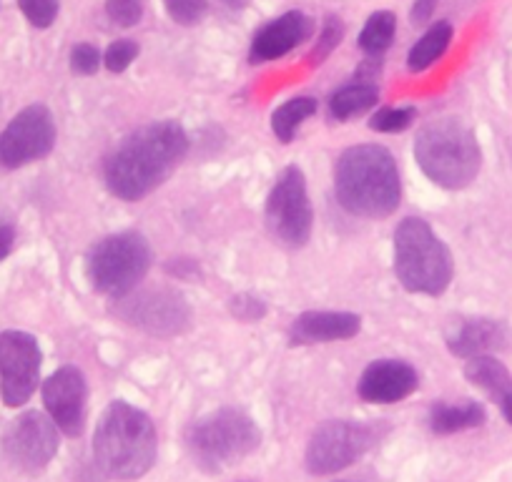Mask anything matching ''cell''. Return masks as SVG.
Instances as JSON below:
<instances>
[{"label": "cell", "mask_w": 512, "mask_h": 482, "mask_svg": "<svg viewBox=\"0 0 512 482\" xmlns=\"http://www.w3.org/2000/svg\"><path fill=\"white\" fill-rule=\"evenodd\" d=\"M465 377L500 407L502 417L512 425V375L500 359L492 354L467 359Z\"/></svg>", "instance_id": "obj_19"}, {"label": "cell", "mask_w": 512, "mask_h": 482, "mask_svg": "<svg viewBox=\"0 0 512 482\" xmlns=\"http://www.w3.org/2000/svg\"><path fill=\"white\" fill-rule=\"evenodd\" d=\"M164 8L179 26H196L209 11V0H164Z\"/></svg>", "instance_id": "obj_27"}, {"label": "cell", "mask_w": 512, "mask_h": 482, "mask_svg": "<svg viewBox=\"0 0 512 482\" xmlns=\"http://www.w3.org/2000/svg\"><path fill=\"white\" fill-rule=\"evenodd\" d=\"M395 274L412 294L440 297L455 277L445 241L420 216H407L395 231Z\"/></svg>", "instance_id": "obj_5"}, {"label": "cell", "mask_w": 512, "mask_h": 482, "mask_svg": "<svg viewBox=\"0 0 512 482\" xmlns=\"http://www.w3.org/2000/svg\"><path fill=\"white\" fill-rule=\"evenodd\" d=\"M437 8V0H415V6H412V13H410V21L415 23V26H422V23H427L432 18V13H435Z\"/></svg>", "instance_id": "obj_33"}, {"label": "cell", "mask_w": 512, "mask_h": 482, "mask_svg": "<svg viewBox=\"0 0 512 482\" xmlns=\"http://www.w3.org/2000/svg\"><path fill=\"white\" fill-rule=\"evenodd\" d=\"M259 445H262V432L256 422L234 407H221L201 417L186 435L191 457L206 472H221L239 465L251 452L259 450Z\"/></svg>", "instance_id": "obj_6"}, {"label": "cell", "mask_w": 512, "mask_h": 482, "mask_svg": "<svg viewBox=\"0 0 512 482\" xmlns=\"http://www.w3.org/2000/svg\"><path fill=\"white\" fill-rule=\"evenodd\" d=\"M56 121L43 103H33L18 111L0 131V166L23 169L46 159L56 146Z\"/></svg>", "instance_id": "obj_11"}, {"label": "cell", "mask_w": 512, "mask_h": 482, "mask_svg": "<svg viewBox=\"0 0 512 482\" xmlns=\"http://www.w3.org/2000/svg\"><path fill=\"white\" fill-rule=\"evenodd\" d=\"M189 151V136L179 121H154L128 134L103 161L106 189L121 201H141L159 189Z\"/></svg>", "instance_id": "obj_1"}, {"label": "cell", "mask_w": 512, "mask_h": 482, "mask_svg": "<svg viewBox=\"0 0 512 482\" xmlns=\"http://www.w3.org/2000/svg\"><path fill=\"white\" fill-rule=\"evenodd\" d=\"M13 244H16V229L8 224H0V262L13 252Z\"/></svg>", "instance_id": "obj_34"}, {"label": "cell", "mask_w": 512, "mask_h": 482, "mask_svg": "<svg viewBox=\"0 0 512 482\" xmlns=\"http://www.w3.org/2000/svg\"><path fill=\"white\" fill-rule=\"evenodd\" d=\"M151 267L149 241L136 231L111 234L93 244L86 257V274L98 294L118 299L134 292Z\"/></svg>", "instance_id": "obj_7"}, {"label": "cell", "mask_w": 512, "mask_h": 482, "mask_svg": "<svg viewBox=\"0 0 512 482\" xmlns=\"http://www.w3.org/2000/svg\"><path fill=\"white\" fill-rule=\"evenodd\" d=\"M314 113H317V101H314V98H289L287 103H282V106L272 113L274 136H277L282 144H292L304 121H307L309 116H314Z\"/></svg>", "instance_id": "obj_23"}, {"label": "cell", "mask_w": 512, "mask_h": 482, "mask_svg": "<svg viewBox=\"0 0 512 482\" xmlns=\"http://www.w3.org/2000/svg\"><path fill=\"white\" fill-rule=\"evenodd\" d=\"M18 6L33 28H51L58 18L61 0H18Z\"/></svg>", "instance_id": "obj_28"}, {"label": "cell", "mask_w": 512, "mask_h": 482, "mask_svg": "<svg viewBox=\"0 0 512 482\" xmlns=\"http://www.w3.org/2000/svg\"><path fill=\"white\" fill-rule=\"evenodd\" d=\"M417 118V108H379L372 118H369V129L379 131V134H400V131L410 129L412 121Z\"/></svg>", "instance_id": "obj_25"}, {"label": "cell", "mask_w": 512, "mask_h": 482, "mask_svg": "<svg viewBox=\"0 0 512 482\" xmlns=\"http://www.w3.org/2000/svg\"><path fill=\"white\" fill-rule=\"evenodd\" d=\"M267 226L289 249H302L312 236L314 211L302 169L287 166L267 196Z\"/></svg>", "instance_id": "obj_10"}, {"label": "cell", "mask_w": 512, "mask_h": 482, "mask_svg": "<svg viewBox=\"0 0 512 482\" xmlns=\"http://www.w3.org/2000/svg\"><path fill=\"white\" fill-rule=\"evenodd\" d=\"M43 352L33 334L0 332V397L8 407H23L41 382Z\"/></svg>", "instance_id": "obj_12"}, {"label": "cell", "mask_w": 512, "mask_h": 482, "mask_svg": "<svg viewBox=\"0 0 512 482\" xmlns=\"http://www.w3.org/2000/svg\"><path fill=\"white\" fill-rule=\"evenodd\" d=\"M136 58H139V43L131 41V38H121V41L111 43V46L106 48L103 66L111 73H123Z\"/></svg>", "instance_id": "obj_29"}, {"label": "cell", "mask_w": 512, "mask_h": 482, "mask_svg": "<svg viewBox=\"0 0 512 482\" xmlns=\"http://www.w3.org/2000/svg\"><path fill=\"white\" fill-rule=\"evenodd\" d=\"M507 344H510V329H507V324L487 317L465 319L447 337V349L460 359L502 352V349H507Z\"/></svg>", "instance_id": "obj_17"}, {"label": "cell", "mask_w": 512, "mask_h": 482, "mask_svg": "<svg viewBox=\"0 0 512 482\" xmlns=\"http://www.w3.org/2000/svg\"><path fill=\"white\" fill-rule=\"evenodd\" d=\"M420 385L415 367L402 359H377L359 377V397L372 405H395L407 400Z\"/></svg>", "instance_id": "obj_15"}, {"label": "cell", "mask_w": 512, "mask_h": 482, "mask_svg": "<svg viewBox=\"0 0 512 482\" xmlns=\"http://www.w3.org/2000/svg\"><path fill=\"white\" fill-rule=\"evenodd\" d=\"M113 314L128 327H136L151 337H176L191 324V307L184 294L171 287H149L113 299Z\"/></svg>", "instance_id": "obj_8"}, {"label": "cell", "mask_w": 512, "mask_h": 482, "mask_svg": "<svg viewBox=\"0 0 512 482\" xmlns=\"http://www.w3.org/2000/svg\"><path fill=\"white\" fill-rule=\"evenodd\" d=\"M362 319L352 312H304L289 329L292 344H324L357 337Z\"/></svg>", "instance_id": "obj_18"}, {"label": "cell", "mask_w": 512, "mask_h": 482, "mask_svg": "<svg viewBox=\"0 0 512 482\" xmlns=\"http://www.w3.org/2000/svg\"><path fill=\"white\" fill-rule=\"evenodd\" d=\"M487 415L480 402H437L430 410V427L435 435H455V432L472 430L485 425Z\"/></svg>", "instance_id": "obj_20"}, {"label": "cell", "mask_w": 512, "mask_h": 482, "mask_svg": "<svg viewBox=\"0 0 512 482\" xmlns=\"http://www.w3.org/2000/svg\"><path fill=\"white\" fill-rule=\"evenodd\" d=\"M397 18L390 11H377L367 18L362 33H359V48L369 56H379L395 41Z\"/></svg>", "instance_id": "obj_24"}, {"label": "cell", "mask_w": 512, "mask_h": 482, "mask_svg": "<svg viewBox=\"0 0 512 482\" xmlns=\"http://www.w3.org/2000/svg\"><path fill=\"white\" fill-rule=\"evenodd\" d=\"M43 405L58 430L68 437H78L86 427L88 385L78 367H58L41 387Z\"/></svg>", "instance_id": "obj_14"}, {"label": "cell", "mask_w": 512, "mask_h": 482, "mask_svg": "<svg viewBox=\"0 0 512 482\" xmlns=\"http://www.w3.org/2000/svg\"><path fill=\"white\" fill-rule=\"evenodd\" d=\"M312 36V18L302 11H289L284 16L269 21L262 31L256 33L249 48L251 63L279 61L287 53H292L299 43Z\"/></svg>", "instance_id": "obj_16"}, {"label": "cell", "mask_w": 512, "mask_h": 482, "mask_svg": "<svg viewBox=\"0 0 512 482\" xmlns=\"http://www.w3.org/2000/svg\"><path fill=\"white\" fill-rule=\"evenodd\" d=\"M415 159L432 184L450 191L470 186L482 169L477 136L457 118H440L422 126L415 141Z\"/></svg>", "instance_id": "obj_4"}, {"label": "cell", "mask_w": 512, "mask_h": 482, "mask_svg": "<svg viewBox=\"0 0 512 482\" xmlns=\"http://www.w3.org/2000/svg\"><path fill=\"white\" fill-rule=\"evenodd\" d=\"M221 3H224V6H229V8H244L249 0H221Z\"/></svg>", "instance_id": "obj_35"}, {"label": "cell", "mask_w": 512, "mask_h": 482, "mask_svg": "<svg viewBox=\"0 0 512 482\" xmlns=\"http://www.w3.org/2000/svg\"><path fill=\"white\" fill-rule=\"evenodd\" d=\"M106 13L116 26L131 28L144 16V0H106Z\"/></svg>", "instance_id": "obj_30"}, {"label": "cell", "mask_w": 512, "mask_h": 482, "mask_svg": "<svg viewBox=\"0 0 512 482\" xmlns=\"http://www.w3.org/2000/svg\"><path fill=\"white\" fill-rule=\"evenodd\" d=\"M159 437L151 417L116 400L103 410L93 432V457L113 480H139L154 467Z\"/></svg>", "instance_id": "obj_3"}, {"label": "cell", "mask_w": 512, "mask_h": 482, "mask_svg": "<svg viewBox=\"0 0 512 482\" xmlns=\"http://www.w3.org/2000/svg\"><path fill=\"white\" fill-rule=\"evenodd\" d=\"M382 437L377 425L354 420H329L317 427L307 445V470L312 475H334L344 470L367 450L377 445Z\"/></svg>", "instance_id": "obj_9"}, {"label": "cell", "mask_w": 512, "mask_h": 482, "mask_svg": "<svg viewBox=\"0 0 512 482\" xmlns=\"http://www.w3.org/2000/svg\"><path fill=\"white\" fill-rule=\"evenodd\" d=\"M101 63V53L91 43H78V46L71 48V71L78 73V76H93L101 68Z\"/></svg>", "instance_id": "obj_31"}, {"label": "cell", "mask_w": 512, "mask_h": 482, "mask_svg": "<svg viewBox=\"0 0 512 482\" xmlns=\"http://www.w3.org/2000/svg\"><path fill=\"white\" fill-rule=\"evenodd\" d=\"M452 41V26L447 21H437L415 46L410 48V56H407V68L412 73H420L425 68H430L442 53L450 48Z\"/></svg>", "instance_id": "obj_22"}, {"label": "cell", "mask_w": 512, "mask_h": 482, "mask_svg": "<svg viewBox=\"0 0 512 482\" xmlns=\"http://www.w3.org/2000/svg\"><path fill=\"white\" fill-rule=\"evenodd\" d=\"M229 309L236 319H241V322H259V319L267 314V307H264L262 299L249 297V294H239V297L231 299Z\"/></svg>", "instance_id": "obj_32"}, {"label": "cell", "mask_w": 512, "mask_h": 482, "mask_svg": "<svg viewBox=\"0 0 512 482\" xmlns=\"http://www.w3.org/2000/svg\"><path fill=\"white\" fill-rule=\"evenodd\" d=\"M334 194L354 216L384 219L395 214L402 199L395 156L377 144L349 146L334 166Z\"/></svg>", "instance_id": "obj_2"}, {"label": "cell", "mask_w": 512, "mask_h": 482, "mask_svg": "<svg viewBox=\"0 0 512 482\" xmlns=\"http://www.w3.org/2000/svg\"><path fill=\"white\" fill-rule=\"evenodd\" d=\"M379 91L372 83H349L339 88L329 101V113L334 121H349L354 116H362L372 106H377Z\"/></svg>", "instance_id": "obj_21"}, {"label": "cell", "mask_w": 512, "mask_h": 482, "mask_svg": "<svg viewBox=\"0 0 512 482\" xmlns=\"http://www.w3.org/2000/svg\"><path fill=\"white\" fill-rule=\"evenodd\" d=\"M342 38H344L342 18L329 16L327 21H324L322 33H319L317 46H314L312 53H309V63H312V66H319V63H324V58L332 56L334 48H337L339 43H342Z\"/></svg>", "instance_id": "obj_26"}, {"label": "cell", "mask_w": 512, "mask_h": 482, "mask_svg": "<svg viewBox=\"0 0 512 482\" xmlns=\"http://www.w3.org/2000/svg\"><path fill=\"white\" fill-rule=\"evenodd\" d=\"M3 455L11 462L16 470L28 472V475H36V472L46 470L51 465V460L58 452V427L43 412L31 410L23 412L21 417L8 425V430L3 432Z\"/></svg>", "instance_id": "obj_13"}]
</instances>
